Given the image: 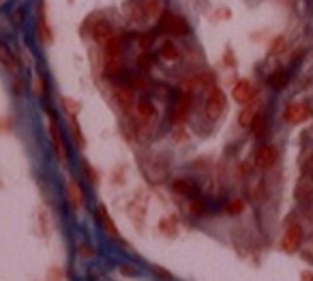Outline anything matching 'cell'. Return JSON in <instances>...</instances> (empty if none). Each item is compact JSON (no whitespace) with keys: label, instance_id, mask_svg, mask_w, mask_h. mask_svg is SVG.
Returning a JSON list of instances; mask_svg holds the SVG:
<instances>
[{"label":"cell","instance_id":"obj_1","mask_svg":"<svg viewBox=\"0 0 313 281\" xmlns=\"http://www.w3.org/2000/svg\"><path fill=\"white\" fill-rule=\"evenodd\" d=\"M159 30L165 33V35H172V37H187L189 35V24L184 22L180 15L163 11L161 17H159Z\"/></svg>","mask_w":313,"mask_h":281},{"label":"cell","instance_id":"obj_2","mask_svg":"<svg viewBox=\"0 0 313 281\" xmlns=\"http://www.w3.org/2000/svg\"><path fill=\"white\" fill-rule=\"evenodd\" d=\"M223 110H226V92L221 88H212L206 99V116L210 120H217L221 118Z\"/></svg>","mask_w":313,"mask_h":281},{"label":"cell","instance_id":"obj_3","mask_svg":"<svg viewBox=\"0 0 313 281\" xmlns=\"http://www.w3.org/2000/svg\"><path fill=\"white\" fill-rule=\"evenodd\" d=\"M277 157H279V150L275 146H262L256 150V166L262 170H268L277 163Z\"/></svg>","mask_w":313,"mask_h":281},{"label":"cell","instance_id":"obj_4","mask_svg":"<svg viewBox=\"0 0 313 281\" xmlns=\"http://www.w3.org/2000/svg\"><path fill=\"white\" fill-rule=\"evenodd\" d=\"M311 118V110L307 108V105H302V103H290L288 105V110H286V120L288 122H307Z\"/></svg>","mask_w":313,"mask_h":281},{"label":"cell","instance_id":"obj_5","mask_svg":"<svg viewBox=\"0 0 313 281\" xmlns=\"http://www.w3.org/2000/svg\"><path fill=\"white\" fill-rule=\"evenodd\" d=\"M90 35H92V39L97 43H107L114 37V28H112V24L107 22V19H97V22L92 24Z\"/></svg>","mask_w":313,"mask_h":281},{"label":"cell","instance_id":"obj_6","mask_svg":"<svg viewBox=\"0 0 313 281\" xmlns=\"http://www.w3.org/2000/svg\"><path fill=\"white\" fill-rule=\"evenodd\" d=\"M300 243H302V228L296 224L286 232V236L281 240V247H283V251H290L292 254V251H296L300 247Z\"/></svg>","mask_w":313,"mask_h":281},{"label":"cell","instance_id":"obj_7","mask_svg":"<svg viewBox=\"0 0 313 281\" xmlns=\"http://www.w3.org/2000/svg\"><path fill=\"white\" fill-rule=\"evenodd\" d=\"M67 200H69L71 208L80 210L86 202V196H84V189L80 187V182L77 180H69V185H67Z\"/></svg>","mask_w":313,"mask_h":281},{"label":"cell","instance_id":"obj_8","mask_svg":"<svg viewBox=\"0 0 313 281\" xmlns=\"http://www.w3.org/2000/svg\"><path fill=\"white\" fill-rule=\"evenodd\" d=\"M189 112H191V95H182L178 101H176V108H174V122L176 124H182L184 120L189 118Z\"/></svg>","mask_w":313,"mask_h":281},{"label":"cell","instance_id":"obj_9","mask_svg":"<svg viewBox=\"0 0 313 281\" xmlns=\"http://www.w3.org/2000/svg\"><path fill=\"white\" fill-rule=\"evenodd\" d=\"M251 95H253V88H251V82L249 80H238L236 86H234V90H232V97L238 103H249Z\"/></svg>","mask_w":313,"mask_h":281},{"label":"cell","instance_id":"obj_10","mask_svg":"<svg viewBox=\"0 0 313 281\" xmlns=\"http://www.w3.org/2000/svg\"><path fill=\"white\" fill-rule=\"evenodd\" d=\"M50 135H52V142H54V146H56L58 154H60V159H62V161H65V159H69V152H67V148H65L62 133H60V129H58L56 120H52V122H50Z\"/></svg>","mask_w":313,"mask_h":281},{"label":"cell","instance_id":"obj_11","mask_svg":"<svg viewBox=\"0 0 313 281\" xmlns=\"http://www.w3.org/2000/svg\"><path fill=\"white\" fill-rule=\"evenodd\" d=\"M124 13H127V17L131 19V22H146V13H144V9H142V3L140 0H131V3H127V7H124Z\"/></svg>","mask_w":313,"mask_h":281},{"label":"cell","instance_id":"obj_12","mask_svg":"<svg viewBox=\"0 0 313 281\" xmlns=\"http://www.w3.org/2000/svg\"><path fill=\"white\" fill-rule=\"evenodd\" d=\"M210 82H212L210 75H195V77H189V80L182 82V90L184 92H195V90L204 88V86L210 84Z\"/></svg>","mask_w":313,"mask_h":281},{"label":"cell","instance_id":"obj_13","mask_svg":"<svg viewBox=\"0 0 313 281\" xmlns=\"http://www.w3.org/2000/svg\"><path fill=\"white\" fill-rule=\"evenodd\" d=\"M97 215H99V219H101V224H103V228H105L107 234H110L112 238H118V230H116L114 221H112V217H110V212H107V208H105L103 204H99V208H97Z\"/></svg>","mask_w":313,"mask_h":281},{"label":"cell","instance_id":"obj_14","mask_svg":"<svg viewBox=\"0 0 313 281\" xmlns=\"http://www.w3.org/2000/svg\"><path fill=\"white\" fill-rule=\"evenodd\" d=\"M105 50H107V60H118L122 56V39L114 35L110 41L105 43Z\"/></svg>","mask_w":313,"mask_h":281},{"label":"cell","instance_id":"obj_15","mask_svg":"<svg viewBox=\"0 0 313 281\" xmlns=\"http://www.w3.org/2000/svg\"><path fill=\"white\" fill-rule=\"evenodd\" d=\"M142 3V9L146 17H161V13L165 11L163 9V0H140Z\"/></svg>","mask_w":313,"mask_h":281},{"label":"cell","instance_id":"obj_16","mask_svg":"<svg viewBox=\"0 0 313 281\" xmlns=\"http://www.w3.org/2000/svg\"><path fill=\"white\" fill-rule=\"evenodd\" d=\"M0 60H3V65H5L11 73H17V71H19V63H17L15 54H13V52H9L5 45H0Z\"/></svg>","mask_w":313,"mask_h":281},{"label":"cell","instance_id":"obj_17","mask_svg":"<svg viewBox=\"0 0 313 281\" xmlns=\"http://www.w3.org/2000/svg\"><path fill=\"white\" fill-rule=\"evenodd\" d=\"M135 112H138V116H140V118H144V120H150V118H154V116H156V110H154L152 101H146V99L135 103Z\"/></svg>","mask_w":313,"mask_h":281},{"label":"cell","instance_id":"obj_18","mask_svg":"<svg viewBox=\"0 0 313 281\" xmlns=\"http://www.w3.org/2000/svg\"><path fill=\"white\" fill-rule=\"evenodd\" d=\"M256 116H258V101L256 103H249L247 108L240 112V116H238L240 127H251V122H253V118H256Z\"/></svg>","mask_w":313,"mask_h":281},{"label":"cell","instance_id":"obj_19","mask_svg":"<svg viewBox=\"0 0 313 281\" xmlns=\"http://www.w3.org/2000/svg\"><path fill=\"white\" fill-rule=\"evenodd\" d=\"M172 189H174L176 193H180V196H193V193L198 191L191 180H184V178L174 180V182H172Z\"/></svg>","mask_w":313,"mask_h":281},{"label":"cell","instance_id":"obj_20","mask_svg":"<svg viewBox=\"0 0 313 281\" xmlns=\"http://www.w3.org/2000/svg\"><path fill=\"white\" fill-rule=\"evenodd\" d=\"M114 97H116V101H118L122 108H129V105L133 103V92L129 88H124V86H116Z\"/></svg>","mask_w":313,"mask_h":281},{"label":"cell","instance_id":"obj_21","mask_svg":"<svg viewBox=\"0 0 313 281\" xmlns=\"http://www.w3.org/2000/svg\"><path fill=\"white\" fill-rule=\"evenodd\" d=\"M288 82H290V77H288V73H283V71H277V73H272L268 77V86L270 88H275V90H283L288 86Z\"/></svg>","mask_w":313,"mask_h":281},{"label":"cell","instance_id":"obj_22","mask_svg":"<svg viewBox=\"0 0 313 281\" xmlns=\"http://www.w3.org/2000/svg\"><path fill=\"white\" fill-rule=\"evenodd\" d=\"M159 56L163 58V60H176V58L180 56V52H178V47H176L172 41H165L161 45V50H159Z\"/></svg>","mask_w":313,"mask_h":281},{"label":"cell","instance_id":"obj_23","mask_svg":"<svg viewBox=\"0 0 313 281\" xmlns=\"http://www.w3.org/2000/svg\"><path fill=\"white\" fill-rule=\"evenodd\" d=\"M251 131H253V135H264V131H266V118H264L262 114H258L256 118H253V122H251Z\"/></svg>","mask_w":313,"mask_h":281},{"label":"cell","instance_id":"obj_24","mask_svg":"<svg viewBox=\"0 0 313 281\" xmlns=\"http://www.w3.org/2000/svg\"><path fill=\"white\" fill-rule=\"evenodd\" d=\"M122 71H124V65L120 60H107V65H105L107 75H120Z\"/></svg>","mask_w":313,"mask_h":281},{"label":"cell","instance_id":"obj_25","mask_svg":"<svg viewBox=\"0 0 313 281\" xmlns=\"http://www.w3.org/2000/svg\"><path fill=\"white\" fill-rule=\"evenodd\" d=\"M242 210H244V202H242V200H230L228 206H226V212H228V215H240Z\"/></svg>","mask_w":313,"mask_h":281},{"label":"cell","instance_id":"obj_26","mask_svg":"<svg viewBox=\"0 0 313 281\" xmlns=\"http://www.w3.org/2000/svg\"><path fill=\"white\" fill-rule=\"evenodd\" d=\"M131 88H135V90H148L150 82L144 80V77H133V80H131Z\"/></svg>","mask_w":313,"mask_h":281},{"label":"cell","instance_id":"obj_27","mask_svg":"<svg viewBox=\"0 0 313 281\" xmlns=\"http://www.w3.org/2000/svg\"><path fill=\"white\" fill-rule=\"evenodd\" d=\"M189 212H193V215H204V212H206V204L200 200H193L189 204Z\"/></svg>","mask_w":313,"mask_h":281},{"label":"cell","instance_id":"obj_28","mask_svg":"<svg viewBox=\"0 0 313 281\" xmlns=\"http://www.w3.org/2000/svg\"><path fill=\"white\" fill-rule=\"evenodd\" d=\"M62 103H65V110H69V112H71V116H75L77 112L82 110V105L77 103V101H73V99H65Z\"/></svg>","mask_w":313,"mask_h":281},{"label":"cell","instance_id":"obj_29","mask_svg":"<svg viewBox=\"0 0 313 281\" xmlns=\"http://www.w3.org/2000/svg\"><path fill=\"white\" fill-rule=\"evenodd\" d=\"M187 138H189V133L184 131V129H180V127H178V129L174 131V140H176V142H184Z\"/></svg>","mask_w":313,"mask_h":281},{"label":"cell","instance_id":"obj_30","mask_svg":"<svg viewBox=\"0 0 313 281\" xmlns=\"http://www.w3.org/2000/svg\"><path fill=\"white\" fill-rule=\"evenodd\" d=\"M82 168L86 170V174H88V178H90L92 182H97V174H95V170H92L90 166H88V163H86V161H82Z\"/></svg>","mask_w":313,"mask_h":281},{"label":"cell","instance_id":"obj_31","mask_svg":"<svg viewBox=\"0 0 313 281\" xmlns=\"http://www.w3.org/2000/svg\"><path fill=\"white\" fill-rule=\"evenodd\" d=\"M152 270H154V273H159V277H161V279H165V281H168V279H172V275H170V273H168V270H165V268L152 266Z\"/></svg>","mask_w":313,"mask_h":281},{"label":"cell","instance_id":"obj_32","mask_svg":"<svg viewBox=\"0 0 313 281\" xmlns=\"http://www.w3.org/2000/svg\"><path fill=\"white\" fill-rule=\"evenodd\" d=\"M279 47H283V39L281 37L275 39V43H272V47H270V54H279Z\"/></svg>","mask_w":313,"mask_h":281},{"label":"cell","instance_id":"obj_33","mask_svg":"<svg viewBox=\"0 0 313 281\" xmlns=\"http://www.w3.org/2000/svg\"><path fill=\"white\" fill-rule=\"evenodd\" d=\"M120 273H127V277H133V275H138V270L131 266H120Z\"/></svg>","mask_w":313,"mask_h":281},{"label":"cell","instance_id":"obj_34","mask_svg":"<svg viewBox=\"0 0 313 281\" xmlns=\"http://www.w3.org/2000/svg\"><path fill=\"white\" fill-rule=\"evenodd\" d=\"M80 254L86 256V258H90V256H92V249L88 247V245H80Z\"/></svg>","mask_w":313,"mask_h":281},{"label":"cell","instance_id":"obj_35","mask_svg":"<svg viewBox=\"0 0 313 281\" xmlns=\"http://www.w3.org/2000/svg\"><path fill=\"white\" fill-rule=\"evenodd\" d=\"M13 90H15L17 95H19V92H22V82H19V80H17V82L13 84Z\"/></svg>","mask_w":313,"mask_h":281},{"label":"cell","instance_id":"obj_36","mask_svg":"<svg viewBox=\"0 0 313 281\" xmlns=\"http://www.w3.org/2000/svg\"><path fill=\"white\" fill-rule=\"evenodd\" d=\"M305 281H313V277H309V275H307V277H305Z\"/></svg>","mask_w":313,"mask_h":281},{"label":"cell","instance_id":"obj_37","mask_svg":"<svg viewBox=\"0 0 313 281\" xmlns=\"http://www.w3.org/2000/svg\"><path fill=\"white\" fill-rule=\"evenodd\" d=\"M311 161H313V157H311Z\"/></svg>","mask_w":313,"mask_h":281}]
</instances>
